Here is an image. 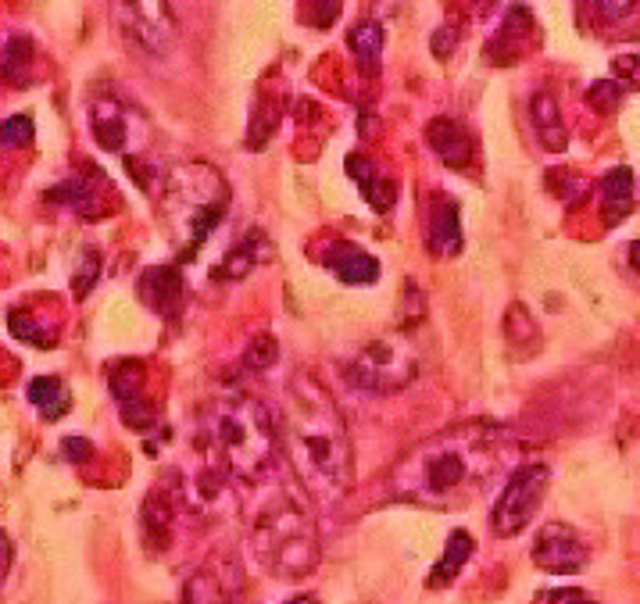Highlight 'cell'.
Wrapping results in <instances>:
<instances>
[{
    "instance_id": "obj_26",
    "label": "cell",
    "mask_w": 640,
    "mask_h": 604,
    "mask_svg": "<svg viewBox=\"0 0 640 604\" xmlns=\"http://www.w3.org/2000/svg\"><path fill=\"white\" fill-rule=\"evenodd\" d=\"M97 186L87 183V179H68L62 186H54V190L47 194V200H54V205H68V208H76L79 215H101L97 208Z\"/></svg>"
},
{
    "instance_id": "obj_28",
    "label": "cell",
    "mask_w": 640,
    "mask_h": 604,
    "mask_svg": "<svg viewBox=\"0 0 640 604\" xmlns=\"http://www.w3.org/2000/svg\"><path fill=\"white\" fill-rule=\"evenodd\" d=\"M33 62V43L25 36H11L8 40V51H4V76L11 83H25V68Z\"/></svg>"
},
{
    "instance_id": "obj_17",
    "label": "cell",
    "mask_w": 640,
    "mask_h": 604,
    "mask_svg": "<svg viewBox=\"0 0 640 604\" xmlns=\"http://www.w3.org/2000/svg\"><path fill=\"white\" fill-rule=\"evenodd\" d=\"M473 551H476L473 534H465V529H454V534L448 537V543H444V554H440V562L430 569V576H426V586H430V591H444V586H451L454 580L462 576V569L468 565Z\"/></svg>"
},
{
    "instance_id": "obj_22",
    "label": "cell",
    "mask_w": 640,
    "mask_h": 604,
    "mask_svg": "<svg viewBox=\"0 0 640 604\" xmlns=\"http://www.w3.org/2000/svg\"><path fill=\"white\" fill-rule=\"evenodd\" d=\"M530 114H533V125H537V133H540V143H544L548 151H565V143H569V133H565V125H562V114H559V105H554V97L551 94H537L533 97V105H530Z\"/></svg>"
},
{
    "instance_id": "obj_29",
    "label": "cell",
    "mask_w": 640,
    "mask_h": 604,
    "mask_svg": "<svg viewBox=\"0 0 640 604\" xmlns=\"http://www.w3.org/2000/svg\"><path fill=\"white\" fill-rule=\"evenodd\" d=\"M30 143H33V119L30 114H11V119L0 125V151L30 147Z\"/></svg>"
},
{
    "instance_id": "obj_19",
    "label": "cell",
    "mask_w": 640,
    "mask_h": 604,
    "mask_svg": "<svg viewBox=\"0 0 640 604\" xmlns=\"http://www.w3.org/2000/svg\"><path fill=\"white\" fill-rule=\"evenodd\" d=\"M347 176H351L354 183H358L362 197H365L376 211H390V208H394V197H397L394 183H390V179H383L379 172H376V165L368 162L365 154H351V157H347Z\"/></svg>"
},
{
    "instance_id": "obj_3",
    "label": "cell",
    "mask_w": 640,
    "mask_h": 604,
    "mask_svg": "<svg viewBox=\"0 0 640 604\" xmlns=\"http://www.w3.org/2000/svg\"><path fill=\"white\" fill-rule=\"evenodd\" d=\"M279 429L273 411L251 394H225L201 415V451L222 462L236 480H258L276 458Z\"/></svg>"
},
{
    "instance_id": "obj_35",
    "label": "cell",
    "mask_w": 640,
    "mask_h": 604,
    "mask_svg": "<svg viewBox=\"0 0 640 604\" xmlns=\"http://www.w3.org/2000/svg\"><path fill=\"white\" fill-rule=\"evenodd\" d=\"M62 451H65L68 462H90V454H93L90 440H82V437H68V440L62 443Z\"/></svg>"
},
{
    "instance_id": "obj_12",
    "label": "cell",
    "mask_w": 640,
    "mask_h": 604,
    "mask_svg": "<svg viewBox=\"0 0 640 604\" xmlns=\"http://www.w3.org/2000/svg\"><path fill=\"white\" fill-rule=\"evenodd\" d=\"M111 397L119 400L122 408V422L130 429H140V433H147V429L158 422V411L147 400V383H144V365L140 362H119L111 365Z\"/></svg>"
},
{
    "instance_id": "obj_24",
    "label": "cell",
    "mask_w": 640,
    "mask_h": 604,
    "mask_svg": "<svg viewBox=\"0 0 640 604\" xmlns=\"http://www.w3.org/2000/svg\"><path fill=\"white\" fill-rule=\"evenodd\" d=\"M183 604H240L230 591V583H225L219 572L211 569H201L194 572L183 586Z\"/></svg>"
},
{
    "instance_id": "obj_10",
    "label": "cell",
    "mask_w": 640,
    "mask_h": 604,
    "mask_svg": "<svg viewBox=\"0 0 640 604\" xmlns=\"http://www.w3.org/2000/svg\"><path fill=\"white\" fill-rule=\"evenodd\" d=\"M233 472L222 462H216L208 451L197 462L187 476H183V501L197 512L208 515V519H219V515L236 512V491H233Z\"/></svg>"
},
{
    "instance_id": "obj_13",
    "label": "cell",
    "mask_w": 640,
    "mask_h": 604,
    "mask_svg": "<svg viewBox=\"0 0 640 604\" xmlns=\"http://www.w3.org/2000/svg\"><path fill=\"white\" fill-rule=\"evenodd\" d=\"M319 262L347 286H368L379 279V262L351 240H333L330 248L319 254Z\"/></svg>"
},
{
    "instance_id": "obj_16",
    "label": "cell",
    "mask_w": 640,
    "mask_h": 604,
    "mask_svg": "<svg viewBox=\"0 0 640 604\" xmlns=\"http://www.w3.org/2000/svg\"><path fill=\"white\" fill-rule=\"evenodd\" d=\"M426 140H430L433 154L448 168H465L468 157H473V140L454 119H433L430 129H426Z\"/></svg>"
},
{
    "instance_id": "obj_2",
    "label": "cell",
    "mask_w": 640,
    "mask_h": 604,
    "mask_svg": "<svg viewBox=\"0 0 640 604\" xmlns=\"http://www.w3.org/2000/svg\"><path fill=\"white\" fill-rule=\"evenodd\" d=\"M283 443L297 483L311 501L333 505L354 483L351 437L330 391L308 372H297L283 405Z\"/></svg>"
},
{
    "instance_id": "obj_23",
    "label": "cell",
    "mask_w": 640,
    "mask_h": 604,
    "mask_svg": "<svg viewBox=\"0 0 640 604\" xmlns=\"http://www.w3.org/2000/svg\"><path fill=\"white\" fill-rule=\"evenodd\" d=\"M347 47L351 54L358 57V68L365 72V76H373V72L379 68V51H383V29L379 22H354L351 33H347Z\"/></svg>"
},
{
    "instance_id": "obj_32",
    "label": "cell",
    "mask_w": 640,
    "mask_h": 604,
    "mask_svg": "<svg viewBox=\"0 0 640 604\" xmlns=\"http://www.w3.org/2000/svg\"><path fill=\"white\" fill-rule=\"evenodd\" d=\"M587 100H591V108H597V111H616L619 100H622V90H619V83L605 79V83H594L591 86Z\"/></svg>"
},
{
    "instance_id": "obj_4",
    "label": "cell",
    "mask_w": 640,
    "mask_h": 604,
    "mask_svg": "<svg viewBox=\"0 0 640 604\" xmlns=\"http://www.w3.org/2000/svg\"><path fill=\"white\" fill-rule=\"evenodd\" d=\"M225 208H230V183L216 165L183 162L168 168L162 183V211L183 257H194L197 248L216 233Z\"/></svg>"
},
{
    "instance_id": "obj_9",
    "label": "cell",
    "mask_w": 640,
    "mask_h": 604,
    "mask_svg": "<svg viewBox=\"0 0 640 604\" xmlns=\"http://www.w3.org/2000/svg\"><path fill=\"white\" fill-rule=\"evenodd\" d=\"M90 129H93V140L108 154H122L130 162V168L136 165L140 157L136 151L147 140V122L130 105H122L115 97H97L90 105Z\"/></svg>"
},
{
    "instance_id": "obj_31",
    "label": "cell",
    "mask_w": 640,
    "mask_h": 604,
    "mask_svg": "<svg viewBox=\"0 0 640 604\" xmlns=\"http://www.w3.org/2000/svg\"><path fill=\"white\" fill-rule=\"evenodd\" d=\"M97 276H101V254H97V251H87V254H82L79 276L73 279L76 297H87V294H90V286L97 283Z\"/></svg>"
},
{
    "instance_id": "obj_14",
    "label": "cell",
    "mask_w": 640,
    "mask_h": 604,
    "mask_svg": "<svg viewBox=\"0 0 640 604\" xmlns=\"http://www.w3.org/2000/svg\"><path fill=\"white\" fill-rule=\"evenodd\" d=\"M462 248H465V237H462L459 200L448 194H433L430 197V254L454 257Z\"/></svg>"
},
{
    "instance_id": "obj_27",
    "label": "cell",
    "mask_w": 640,
    "mask_h": 604,
    "mask_svg": "<svg viewBox=\"0 0 640 604\" xmlns=\"http://www.w3.org/2000/svg\"><path fill=\"white\" fill-rule=\"evenodd\" d=\"M8 326H11V333H15L22 343H33V348H54V343H58V337L44 333V329H40V319H33V315L22 311V308H11Z\"/></svg>"
},
{
    "instance_id": "obj_11",
    "label": "cell",
    "mask_w": 640,
    "mask_h": 604,
    "mask_svg": "<svg viewBox=\"0 0 640 604\" xmlns=\"http://www.w3.org/2000/svg\"><path fill=\"white\" fill-rule=\"evenodd\" d=\"M533 562L537 569L551 572V576H576V572L587 569L591 548L583 543V537L573 526L548 523V526H540V534L533 540Z\"/></svg>"
},
{
    "instance_id": "obj_37",
    "label": "cell",
    "mask_w": 640,
    "mask_h": 604,
    "mask_svg": "<svg viewBox=\"0 0 640 604\" xmlns=\"http://www.w3.org/2000/svg\"><path fill=\"white\" fill-rule=\"evenodd\" d=\"M11 540H8V534L0 529V583H4V576H8V569H11Z\"/></svg>"
},
{
    "instance_id": "obj_21",
    "label": "cell",
    "mask_w": 640,
    "mask_h": 604,
    "mask_svg": "<svg viewBox=\"0 0 640 604\" xmlns=\"http://www.w3.org/2000/svg\"><path fill=\"white\" fill-rule=\"evenodd\" d=\"M25 397H30V405L44 415L47 422L65 419L68 408H73V391H68L58 376H36L30 383V391H25Z\"/></svg>"
},
{
    "instance_id": "obj_5",
    "label": "cell",
    "mask_w": 640,
    "mask_h": 604,
    "mask_svg": "<svg viewBox=\"0 0 640 604\" xmlns=\"http://www.w3.org/2000/svg\"><path fill=\"white\" fill-rule=\"evenodd\" d=\"M251 543L258 562L279 580H305L319 565V534L308 512L290 501L287 494H276L258 512L251 529Z\"/></svg>"
},
{
    "instance_id": "obj_25",
    "label": "cell",
    "mask_w": 640,
    "mask_h": 604,
    "mask_svg": "<svg viewBox=\"0 0 640 604\" xmlns=\"http://www.w3.org/2000/svg\"><path fill=\"white\" fill-rule=\"evenodd\" d=\"M173 534V505H168L165 494H151L144 505V537L154 551H162Z\"/></svg>"
},
{
    "instance_id": "obj_36",
    "label": "cell",
    "mask_w": 640,
    "mask_h": 604,
    "mask_svg": "<svg viewBox=\"0 0 640 604\" xmlns=\"http://www.w3.org/2000/svg\"><path fill=\"white\" fill-rule=\"evenodd\" d=\"M311 4H319V8H322L319 29H325V25H333V22H336V14H340V0H311Z\"/></svg>"
},
{
    "instance_id": "obj_38",
    "label": "cell",
    "mask_w": 640,
    "mask_h": 604,
    "mask_svg": "<svg viewBox=\"0 0 640 604\" xmlns=\"http://www.w3.org/2000/svg\"><path fill=\"white\" fill-rule=\"evenodd\" d=\"M451 47H454V33H451V29H440V33L433 36V51H437V57H448Z\"/></svg>"
},
{
    "instance_id": "obj_20",
    "label": "cell",
    "mask_w": 640,
    "mask_h": 604,
    "mask_svg": "<svg viewBox=\"0 0 640 604\" xmlns=\"http://www.w3.org/2000/svg\"><path fill=\"white\" fill-rule=\"evenodd\" d=\"M633 197H637V179H633V172L626 168V165L611 168L608 176L602 179V208H605V215H608V226H616V222L626 219V215H630Z\"/></svg>"
},
{
    "instance_id": "obj_34",
    "label": "cell",
    "mask_w": 640,
    "mask_h": 604,
    "mask_svg": "<svg viewBox=\"0 0 640 604\" xmlns=\"http://www.w3.org/2000/svg\"><path fill=\"white\" fill-rule=\"evenodd\" d=\"M637 4H640V0H594L597 14H602V19H608V22L626 19V14H630Z\"/></svg>"
},
{
    "instance_id": "obj_30",
    "label": "cell",
    "mask_w": 640,
    "mask_h": 604,
    "mask_svg": "<svg viewBox=\"0 0 640 604\" xmlns=\"http://www.w3.org/2000/svg\"><path fill=\"white\" fill-rule=\"evenodd\" d=\"M279 362V348H276V340L273 337H258L247 348V354H244V365L247 369H254V372H265V369H273Z\"/></svg>"
},
{
    "instance_id": "obj_6",
    "label": "cell",
    "mask_w": 640,
    "mask_h": 604,
    "mask_svg": "<svg viewBox=\"0 0 640 604\" xmlns=\"http://www.w3.org/2000/svg\"><path fill=\"white\" fill-rule=\"evenodd\" d=\"M344 376L354 391H362V394H379V397L397 394L416 383L419 354L401 333H390V337L365 343V348L344 365Z\"/></svg>"
},
{
    "instance_id": "obj_1",
    "label": "cell",
    "mask_w": 640,
    "mask_h": 604,
    "mask_svg": "<svg viewBox=\"0 0 640 604\" xmlns=\"http://www.w3.org/2000/svg\"><path fill=\"white\" fill-rule=\"evenodd\" d=\"M505 462V433L487 422L451 426L408 448L387 476L390 501L422 508H462Z\"/></svg>"
},
{
    "instance_id": "obj_15",
    "label": "cell",
    "mask_w": 640,
    "mask_h": 604,
    "mask_svg": "<svg viewBox=\"0 0 640 604\" xmlns=\"http://www.w3.org/2000/svg\"><path fill=\"white\" fill-rule=\"evenodd\" d=\"M140 297H144V305L154 308L165 319H173L183 305V276L179 268H168V265H158V268H147L144 276H140Z\"/></svg>"
},
{
    "instance_id": "obj_18",
    "label": "cell",
    "mask_w": 640,
    "mask_h": 604,
    "mask_svg": "<svg viewBox=\"0 0 640 604\" xmlns=\"http://www.w3.org/2000/svg\"><path fill=\"white\" fill-rule=\"evenodd\" d=\"M268 257H273V243H268L262 229H251V233L244 240H236L230 254L222 257L219 276L222 279H244L251 268H258L262 262H268Z\"/></svg>"
},
{
    "instance_id": "obj_33",
    "label": "cell",
    "mask_w": 640,
    "mask_h": 604,
    "mask_svg": "<svg viewBox=\"0 0 640 604\" xmlns=\"http://www.w3.org/2000/svg\"><path fill=\"white\" fill-rule=\"evenodd\" d=\"M540 604H597V601L587 591H580V586H559V591L540 594Z\"/></svg>"
},
{
    "instance_id": "obj_7",
    "label": "cell",
    "mask_w": 640,
    "mask_h": 604,
    "mask_svg": "<svg viewBox=\"0 0 640 604\" xmlns=\"http://www.w3.org/2000/svg\"><path fill=\"white\" fill-rule=\"evenodd\" d=\"M548 483H551V472L548 465L530 462L511 472V480L505 483L501 497L490 512V529L497 537H519L526 526L533 523V515L544 505V494H548Z\"/></svg>"
},
{
    "instance_id": "obj_39",
    "label": "cell",
    "mask_w": 640,
    "mask_h": 604,
    "mask_svg": "<svg viewBox=\"0 0 640 604\" xmlns=\"http://www.w3.org/2000/svg\"><path fill=\"white\" fill-rule=\"evenodd\" d=\"M630 265L637 268V276H640V240L630 248Z\"/></svg>"
},
{
    "instance_id": "obj_40",
    "label": "cell",
    "mask_w": 640,
    "mask_h": 604,
    "mask_svg": "<svg viewBox=\"0 0 640 604\" xmlns=\"http://www.w3.org/2000/svg\"><path fill=\"white\" fill-rule=\"evenodd\" d=\"M287 604H319V597H311V594H301V597H294Z\"/></svg>"
},
{
    "instance_id": "obj_8",
    "label": "cell",
    "mask_w": 640,
    "mask_h": 604,
    "mask_svg": "<svg viewBox=\"0 0 640 604\" xmlns=\"http://www.w3.org/2000/svg\"><path fill=\"white\" fill-rule=\"evenodd\" d=\"M115 22L125 33V40L136 43L151 57H165L176 47L179 25L176 14L168 11V0H111Z\"/></svg>"
}]
</instances>
